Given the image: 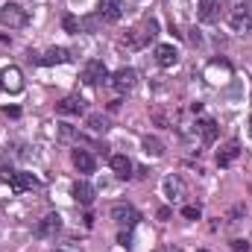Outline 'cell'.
<instances>
[{
  "label": "cell",
  "mask_w": 252,
  "mask_h": 252,
  "mask_svg": "<svg viewBox=\"0 0 252 252\" xmlns=\"http://www.w3.org/2000/svg\"><path fill=\"white\" fill-rule=\"evenodd\" d=\"M158 35V24H156V18H147V21H141L135 30H129L124 38V44H129V47H144L147 41H153Z\"/></svg>",
  "instance_id": "obj_1"
},
{
  "label": "cell",
  "mask_w": 252,
  "mask_h": 252,
  "mask_svg": "<svg viewBox=\"0 0 252 252\" xmlns=\"http://www.w3.org/2000/svg\"><path fill=\"white\" fill-rule=\"evenodd\" d=\"M27 21H30L27 9L18 3H6L0 9V27H6V30H21V27H27Z\"/></svg>",
  "instance_id": "obj_2"
},
{
  "label": "cell",
  "mask_w": 252,
  "mask_h": 252,
  "mask_svg": "<svg viewBox=\"0 0 252 252\" xmlns=\"http://www.w3.org/2000/svg\"><path fill=\"white\" fill-rule=\"evenodd\" d=\"M112 220L121 226V229H135L138 226V220H141V214L135 211V205H129V202H118V205H112Z\"/></svg>",
  "instance_id": "obj_3"
},
{
  "label": "cell",
  "mask_w": 252,
  "mask_h": 252,
  "mask_svg": "<svg viewBox=\"0 0 252 252\" xmlns=\"http://www.w3.org/2000/svg\"><path fill=\"white\" fill-rule=\"evenodd\" d=\"M109 85H112L118 94L132 91V88L138 85V70H132V67H121V70H115V73L109 76Z\"/></svg>",
  "instance_id": "obj_4"
},
{
  "label": "cell",
  "mask_w": 252,
  "mask_h": 252,
  "mask_svg": "<svg viewBox=\"0 0 252 252\" xmlns=\"http://www.w3.org/2000/svg\"><path fill=\"white\" fill-rule=\"evenodd\" d=\"M0 88L6 94H21L24 91V73L18 67H3L0 70Z\"/></svg>",
  "instance_id": "obj_5"
},
{
  "label": "cell",
  "mask_w": 252,
  "mask_h": 252,
  "mask_svg": "<svg viewBox=\"0 0 252 252\" xmlns=\"http://www.w3.org/2000/svg\"><path fill=\"white\" fill-rule=\"evenodd\" d=\"M229 76H232V64L226 62V59H214V62L205 64V79L211 85H223Z\"/></svg>",
  "instance_id": "obj_6"
},
{
  "label": "cell",
  "mask_w": 252,
  "mask_h": 252,
  "mask_svg": "<svg viewBox=\"0 0 252 252\" xmlns=\"http://www.w3.org/2000/svg\"><path fill=\"white\" fill-rule=\"evenodd\" d=\"M82 79H85V85H100V82L109 79V67L100 62V59H91V62L82 67Z\"/></svg>",
  "instance_id": "obj_7"
},
{
  "label": "cell",
  "mask_w": 252,
  "mask_h": 252,
  "mask_svg": "<svg viewBox=\"0 0 252 252\" xmlns=\"http://www.w3.org/2000/svg\"><path fill=\"white\" fill-rule=\"evenodd\" d=\"M59 229H62V217L53 211V214H44V217L38 220L35 235H38V238H44V241H50V238H56V235H59Z\"/></svg>",
  "instance_id": "obj_8"
},
{
  "label": "cell",
  "mask_w": 252,
  "mask_h": 252,
  "mask_svg": "<svg viewBox=\"0 0 252 252\" xmlns=\"http://www.w3.org/2000/svg\"><path fill=\"white\" fill-rule=\"evenodd\" d=\"M97 18L106 21V24H115L124 18V9H121V0H100L97 3Z\"/></svg>",
  "instance_id": "obj_9"
},
{
  "label": "cell",
  "mask_w": 252,
  "mask_h": 252,
  "mask_svg": "<svg viewBox=\"0 0 252 252\" xmlns=\"http://www.w3.org/2000/svg\"><path fill=\"white\" fill-rule=\"evenodd\" d=\"M156 62L161 64V67H176L179 50H176L173 44H158V47H156Z\"/></svg>",
  "instance_id": "obj_10"
},
{
  "label": "cell",
  "mask_w": 252,
  "mask_h": 252,
  "mask_svg": "<svg viewBox=\"0 0 252 252\" xmlns=\"http://www.w3.org/2000/svg\"><path fill=\"white\" fill-rule=\"evenodd\" d=\"M56 112L59 115H82L85 112V100L76 97V94H70V97H64L62 103H56Z\"/></svg>",
  "instance_id": "obj_11"
},
{
  "label": "cell",
  "mask_w": 252,
  "mask_h": 252,
  "mask_svg": "<svg viewBox=\"0 0 252 252\" xmlns=\"http://www.w3.org/2000/svg\"><path fill=\"white\" fill-rule=\"evenodd\" d=\"M238 156H241V144H238V141H229V144H223V147L217 150V164H220V167H229Z\"/></svg>",
  "instance_id": "obj_12"
},
{
  "label": "cell",
  "mask_w": 252,
  "mask_h": 252,
  "mask_svg": "<svg viewBox=\"0 0 252 252\" xmlns=\"http://www.w3.org/2000/svg\"><path fill=\"white\" fill-rule=\"evenodd\" d=\"M73 196H76V202L79 205H94V196H97V190H94V185H88L85 179H79L76 185H73Z\"/></svg>",
  "instance_id": "obj_13"
},
{
  "label": "cell",
  "mask_w": 252,
  "mask_h": 252,
  "mask_svg": "<svg viewBox=\"0 0 252 252\" xmlns=\"http://www.w3.org/2000/svg\"><path fill=\"white\" fill-rule=\"evenodd\" d=\"M9 185H12V190H15V193H24V190H35L41 182H38L32 173H15Z\"/></svg>",
  "instance_id": "obj_14"
},
{
  "label": "cell",
  "mask_w": 252,
  "mask_h": 252,
  "mask_svg": "<svg viewBox=\"0 0 252 252\" xmlns=\"http://www.w3.org/2000/svg\"><path fill=\"white\" fill-rule=\"evenodd\" d=\"M94 164H97V161H94V156H91L88 150H79V147L73 150V167H76L79 173H94Z\"/></svg>",
  "instance_id": "obj_15"
},
{
  "label": "cell",
  "mask_w": 252,
  "mask_h": 252,
  "mask_svg": "<svg viewBox=\"0 0 252 252\" xmlns=\"http://www.w3.org/2000/svg\"><path fill=\"white\" fill-rule=\"evenodd\" d=\"M199 21H205V24L220 21V3L217 0H199Z\"/></svg>",
  "instance_id": "obj_16"
},
{
  "label": "cell",
  "mask_w": 252,
  "mask_h": 252,
  "mask_svg": "<svg viewBox=\"0 0 252 252\" xmlns=\"http://www.w3.org/2000/svg\"><path fill=\"white\" fill-rule=\"evenodd\" d=\"M229 24H232V30L241 32V35H244V32H252V15L247 9H238V12L229 18Z\"/></svg>",
  "instance_id": "obj_17"
},
{
  "label": "cell",
  "mask_w": 252,
  "mask_h": 252,
  "mask_svg": "<svg viewBox=\"0 0 252 252\" xmlns=\"http://www.w3.org/2000/svg\"><path fill=\"white\" fill-rule=\"evenodd\" d=\"M64 62H70V53L64 47H50L47 53L38 56V64H64Z\"/></svg>",
  "instance_id": "obj_18"
},
{
  "label": "cell",
  "mask_w": 252,
  "mask_h": 252,
  "mask_svg": "<svg viewBox=\"0 0 252 252\" xmlns=\"http://www.w3.org/2000/svg\"><path fill=\"white\" fill-rule=\"evenodd\" d=\"M196 135H199L205 144H211V141L217 138V124H214L211 118H199V121H196Z\"/></svg>",
  "instance_id": "obj_19"
},
{
  "label": "cell",
  "mask_w": 252,
  "mask_h": 252,
  "mask_svg": "<svg viewBox=\"0 0 252 252\" xmlns=\"http://www.w3.org/2000/svg\"><path fill=\"white\" fill-rule=\"evenodd\" d=\"M164 193H167V199H170V202H179V199H182V193H185L182 179H179V176H167V179H164Z\"/></svg>",
  "instance_id": "obj_20"
},
{
  "label": "cell",
  "mask_w": 252,
  "mask_h": 252,
  "mask_svg": "<svg viewBox=\"0 0 252 252\" xmlns=\"http://www.w3.org/2000/svg\"><path fill=\"white\" fill-rule=\"evenodd\" d=\"M112 170H115L121 179H129V176H132V161H129V156H112Z\"/></svg>",
  "instance_id": "obj_21"
},
{
  "label": "cell",
  "mask_w": 252,
  "mask_h": 252,
  "mask_svg": "<svg viewBox=\"0 0 252 252\" xmlns=\"http://www.w3.org/2000/svg\"><path fill=\"white\" fill-rule=\"evenodd\" d=\"M141 147H144V153L153 156V158H161V156H164V144H161L158 138H150V135H147V138L141 141Z\"/></svg>",
  "instance_id": "obj_22"
},
{
  "label": "cell",
  "mask_w": 252,
  "mask_h": 252,
  "mask_svg": "<svg viewBox=\"0 0 252 252\" xmlns=\"http://www.w3.org/2000/svg\"><path fill=\"white\" fill-rule=\"evenodd\" d=\"M88 126H91L94 132H106V129H109V118H106V115H88Z\"/></svg>",
  "instance_id": "obj_23"
},
{
  "label": "cell",
  "mask_w": 252,
  "mask_h": 252,
  "mask_svg": "<svg viewBox=\"0 0 252 252\" xmlns=\"http://www.w3.org/2000/svg\"><path fill=\"white\" fill-rule=\"evenodd\" d=\"M182 214H185L188 220H199V214H202V211H199L196 205H185V208H182Z\"/></svg>",
  "instance_id": "obj_24"
},
{
  "label": "cell",
  "mask_w": 252,
  "mask_h": 252,
  "mask_svg": "<svg viewBox=\"0 0 252 252\" xmlns=\"http://www.w3.org/2000/svg\"><path fill=\"white\" fill-rule=\"evenodd\" d=\"M64 30H67V32H79V21H76L73 15H67V18H64Z\"/></svg>",
  "instance_id": "obj_25"
},
{
  "label": "cell",
  "mask_w": 252,
  "mask_h": 252,
  "mask_svg": "<svg viewBox=\"0 0 252 252\" xmlns=\"http://www.w3.org/2000/svg\"><path fill=\"white\" fill-rule=\"evenodd\" d=\"M118 244H121V247H129V244H132V232H129V229H121V235H118Z\"/></svg>",
  "instance_id": "obj_26"
},
{
  "label": "cell",
  "mask_w": 252,
  "mask_h": 252,
  "mask_svg": "<svg viewBox=\"0 0 252 252\" xmlns=\"http://www.w3.org/2000/svg\"><path fill=\"white\" fill-rule=\"evenodd\" d=\"M232 252H250V244L247 241H232Z\"/></svg>",
  "instance_id": "obj_27"
},
{
  "label": "cell",
  "mask_w": 252,
  "mask_h": 252,
  "mask_svg": "<svg viewBox=\"0 0 252 252\" xmlns=\"http://www.w3.org/2000/svg\"><path fill=\"white\" fill-rule=\"evenodd\" d=\"M12 176H15L12 167H0V182H12Z\"/></svg>",
  "instance_id": "obj_28"
},
{
  "label": "cell",
  "mask_w": 252,
  "mask_h": 252,
  "mask_svg": "<svg viewBox=\"0 0 252 252\" xmlns=\"http://www.w3.org/2000/svg\"><path fill=\"white\" fill-rule=\"evenodd\" d=\"M170 217V208H158V220H167Z\"/></svg>",
  "instance_id": "obj_29"
},
{
  "label": "cell",
  "mask_w": 252,
  "mask_h": 252,
  "mask_svg": "<svg viewBox=\"0 0 252 252\" xmlns=\"http://www.w3.org/2000/svg\"><path fill=\"white\" fill-rule=\"evenodd\" d=\"M164 252H179V250H164Z\"/></svg>",
  "instance_id": "obj_30"
},
{
  "label": "cell",
  "mask_w": 252,
  "mask_h": 252,
  "mask_svg": "<svg viewBox=\"0 0 252 252\" xmlns=\"http://www.w3.org/2000/svg\"><path fill=\"white\" fill-rule=\"evenodd\" d=\"M250 132H252V118H250Z\"/></svg>",
  "instance_id": "obj_31"
},
{
  "label": "cell",
  "mask_w": 252,
  "mask_h": 252,
  "mask_svg": "<svg viewBox=\"0 0 252 252\" xmlns=\"http://www.w3.org/2000/svg\"><path fill=\"white\" fill-rule=\"evenodd\" d=\"M199 252H205V250H199Z\"/></svg>",
  "instance_id": "obj_32"
}]
</instances>
